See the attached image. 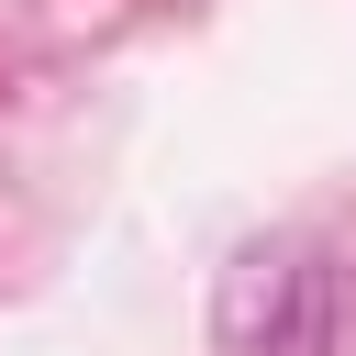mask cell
Wrapping results in <instances>:
<instances>
[{"mask_svg":"<svg viewBox=\"0 0 356 356\" xmlns=\"http://www.w3.org/2000/svg\"><path fill=\"white\" fill-rule=\"evenodd\" d=\"M222 356H334V256L323 245L245 256L222 289Z\"/></svg>","mask_w":356,"mask_h":356,"instance_id":"cell-1","label":"cell"}]
</instances>
